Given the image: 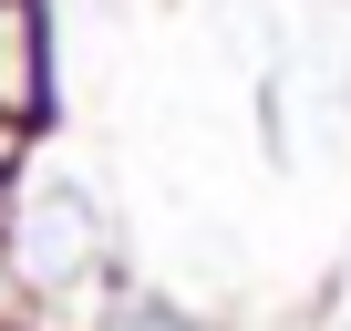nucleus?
<instances>
[{
	"label": "nucleus",
	"mask_w": 351,
	"mask_h": 331,
	"mask_svg": "<svg viewBox=\"0 0 351 331\" xmlns=\"http://www.w3.org/2000/svg\"><path fill=\"white\" fill-rule=\"evenodd\" d=\"M42 11H32V0H0V114H42Z\"/></svg>",
	"instance_id": "nucleus-1"
}]
</instances>
